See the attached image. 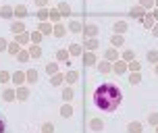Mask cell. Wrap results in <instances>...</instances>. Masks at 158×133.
I'll return each mask as SVG.
<instances>
[{
  "label": "cell",
  "mask_w": 158,
  "mask_h": 133,
  "mask_svg": "<svg viewBox=\"0 0 158 133\" xmlns=\"http://www.w3.org/2000/svg\"><path fill=\"white\" fill-rule=\"evenodd\" d=\"M121 102H123V91L115 83H102L94 91V104H96L98 110L115 112L121 106Z\"/></svg>",
  "instance_id": "obj_1"
},
{
  "label": "cell",
  "mask_w": 158,
  "mask_h": 133,
  "mask_svg": "<svg viewBox=\"0 0 158 133\" xmlns=\"http://www.w3.org/2000/svg\"><path fill=\"white\" fill-rule=\"evenodd\" d=\"M0 133H6V123H4L2 117H0Z\"/></svg>",
  "instance_id": "obj_2"
}]
</instances>
